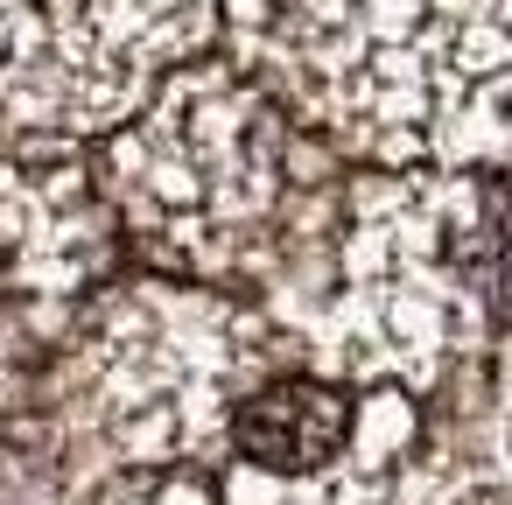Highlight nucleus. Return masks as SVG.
Listing matches in <instances>:
<instances>
[{
  "label": "nucleus",
  "mask_w": 512,
  "mask_h": 505,
  "mask_svg": "<svg viewBox=\"0 0 512 505\" xmlns=\"http://www.w3.org/2000/svg\"><path fill=\"white\" fill-rule=\"evenodd\" d=\"M239 64L372 162L512 176V0H232Z\"/></svg>",
  "instance_id": "nucleus-1"
},
{
  "label": "nucleus",
  "mask_w": 512,
  "mask_h": 505,
  "mask_svg": "<svg viewBox=\"0 0 512 505\" xmlns=\"http://www.w3.org/2000/svg\"><path fill=\"white\" fill-rule=\"evenodd\" d=\"M295 127L246 71H190L113 148V211L183 267H239L295 190Z\"/></svg>",
  "instance_id": "nucleus-2"
},
{
  "label": "nucleus",
  "mask_w": 512,
  "mask_h": 505,
  "mask_svg": "<svg viewBox=\"0 0 512 505\" xmlns=\"http://www.w3.org/2000/svg\"><path fill=\"white\" fill-rule=\"evenodd\" d=\"M225 0H0V127L92 134L204 50Z\"/></svg>",
  "instance_id": "nucleus-3"
},
{
  "label": "nucleus",
  "mask_w": 512,
  "mask_h": 505,
  "mask_svg": "<svg viewBox=\"0 0 512 505\" xmlns=\"http://www.w3.org/2000/svg\"><path fill=\"white\" fill-rule=\"evenodd\" d=\"M351 435H358V400L344 379H323V372H267L225 414L232 463L281 484H302L344 463Z\"/></svg>",
  "instance_id": "nucleus-4"
}]
</instances>
